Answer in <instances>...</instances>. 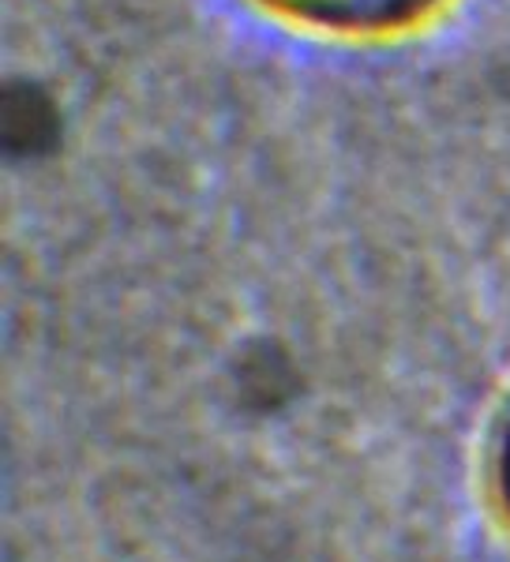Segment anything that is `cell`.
Masks as SVG:
<instances>
[{
  "mask_svg": "<svg viewBox=\"0 0 510 562\" xmlns=\"http://www.w3.org/2000/svg\"><path fill=\"white\" fill-rule=\"evenodd\" d=\"M278 4H293L297 12L326 23H376L390 20L409 4H421V0H278Z\"/></svg>",
  "mask_w": 510,
  "mask_h": 562,
  "instance_id": "obj_1",
  "label": "cell"
},
{
  "mask_svg": "<svg viewBox=\"0 0 510 562\" xmlns=\"http://www.w3.org/2000/svg\"><path fill=\"white\" fill-rule=\"evenodd\" d=\"M499 492H503V503L510 510V428H507L503 450H499Z\"/></svg>",
  "mask_w": 510,
  "mask_h": 562,
  "instance_id": "obj_2",
  "label": "cell"
}]
</instances>
